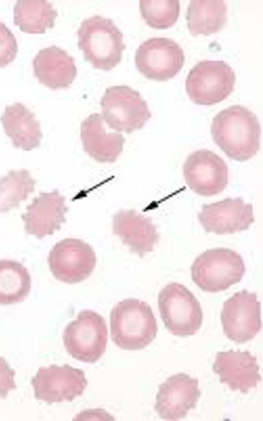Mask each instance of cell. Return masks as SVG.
Listing matches in <instances>:
<instances>
[{
	"label": "cell",
	"mask_w": 263,
	"mask_h": 421,
	"mask_svg": "<svg viewBox=\"0 0 263 421\" xmlns=\"http://www.w3.org/2000/svg\"><path fill=\"white\" fill-rule=\"evenodd\" d=\"M158 305L165 328L181 337L194 335L202 324L200 302L185 286L176 282L167 284L159 292Z\"/></svg>",
	"instance_id": "cell-5"
},
{
	"label": "cell",
	"mask_w": 263,
	"mask_h": 421,
	"mask_svg": "<svg viewBox=\"0 0 263 421\" xmlns=\"http://www.w3.org/2000/svg\"><path fill=\"white\" fill-rule=\"evenodd\" d=\"M223 1H190L186 15L191 34L208 35L222 29L227 21Z\"/></svg>",
	"instance_id": "cell-22"
},
{
	"label": "cell",
	"mask_w": 263,
	"mask_h": 421,
	"mask_svg": "<svg viewBox=\"0 0 263 421\" xmlns=\"http://www.w3.org/2000/svg\"><path fill=\"white\" fill-rule=\"evenodd\" d=\"M211 133L215 143L233 160H248L259 149V122L243 106L233 105L218 113L213 119Z\"/></svg>",
	"instance_id": "cell-1"
},
{
	"label": "cell",
	"mask_w": 263,
	"mask_h": 421,
	"mask_svg": "<svg viewBox=\"0 0 263 421\" xmlns=\"http://www.w3.org/2000/svg\"><path fill=\"white\" fill-rule=\"evenodd\" d=\"M17 51V43L13 33L0 21V68L12 62Z\"/></svg>",
	"instance_id": "cell-27"
},
{
	"label": "cell",
	"mask_w": 263,
	"mask_h": 421,
	"mask_svg": "<svg viewBox=\"0 0 263 421\" xmlns=\"http://www.w3.org/2000/svg\"><path fill=\"white\" fill-rule=\"evenodd\" d=\"M198 218L206 232L217 234L246 230L254 222L252 205L240 197L203 204Z\"/></svg>",
	"instance_id": "cell-15"
},
{
	"label": "cell",
	"mask_w": 263,
	"mask_h": 421,
	"mask_svg": "<svg viewBox=\"0 0 263 421\" xmlns=\"http://www.w3.org/2000/svg\"><path fill=\"white\" fill-rule=\"evenodd\" d=\"M36 180L25 169L10 170L0 178V212L19 206L34 191Z\"/></svg>",
	"instance_id": "cell-25"
},
{
	"label": "cell",
	"mask_w": 263,
	"mask_h": 421,
	"mask_svg": "<svg viewBox=\"0 0 263 421\" xmlns=\"http://www.w3.org/2000/svg\"><path fill=\"white\" fill-rule=\"evenodd\" d=\"M31 277L27 269L13 260H0V305L23 302L31 289Z\"/></svg>",
	"instance_id": "cell-24"
},
{
	"label": "cell",
	"mask_w": 263,
	"mask_h": 421,
	"mask_svg": "<svg viewBox=\"0 0 263 421\" xmlns=\"http://www.w3.org/2000/svg\"><path fill=\"white\" fill-rule=\"evenodd\" d=\"M62 337L66 351L73 358L95 363L106 351L108 340L106 321L93 310H83L67 325Z\"/></svg>",
	"instance_id": "cell-7"
},
{
	"label": "cell",
	"mask_w": 263,
	"mask_h": 421,
	"mask_svg": "<svg viewBox=\"0 0 263 421\" xmlns=\"http://www.w3.org/2000/svg\"><path fill=\"white\" fill-rule=\"evenodd\" d=\"M68 210L65 198L58 189L40 192L22 215L26 232L39 239L52 234L65 222Z\"/></svg>",
	"instance_id": "cell-16"
},
{
	"label": "cell",
	"mask_w": 263,
	"mask_h": 421,
	"mask_svg": "<svg viewBox=\"0 0 263 421\" xmlns=\"http://www.w3.org/2000/svg\"><path fill=\"white\" fill-rule=\"evenodd\" d=\"M259 368L257 357L249 351L233 350L217 353L212 367L213 372L219 375L220 382L228 385L231 390H239L243 394L256 388L261 381Z\"/></svg>",
	"instance_id": "cell-18"
},
{
	"label": "cell",
	"mask_w": 263,
	"mask_h": 421,
	"mask_svg": "<svg viewBox=\"0 0 263 421\" xmlns=\"http://www.w3.org/2000/svg\"><path fill=\"white\" fill-rule=\"evenodd\" d=\"M158 329L152 309L144 301L124 299L111 310L110 337L123 350L143 349L155 339Z\"/></svg>",
	"instance_id": "cell-2"
},
{
	"label": "cell",
	"mask_w": 263,
	"mask_h": 421,
	"mask_svg": "<svg viewBox=\"0 0 263 421\" xmlns=\"http://www.w3.org/2000/svg\"><path fill=\"white\" fill-rule=\"evenodd\" d=\"M14 25L29 34H43L52 28L57 11L46 1H17L14 7Z\"/></svg>",
	"instance_id": "cell-23"
},
{
	"label": "cell",
	"mask_w": 263,
	"mask_h": 421,
	"mask_svg": "<svg viewBox=\"0 0 263 421\" xmlns=\"http://www.w3.org/2000/svg\"><path fill=\"white\" fill-rule=\"evenodd\" d=\"M34 397L48 404L71 401L83 394L87 385L85 374L81 369L68 364L58 366L51 364L48 368L41 367L32 378Z\"/></svg>",
	"instance_id": "cell-12"
},
{
	"label": "cell",
	"mask_w": 263,
	"mask_h": 421,
	"mask_svg": "<svg viewBox=\"0 0 263 421\" xmlns=\"http://www.w3.org/2000/svg\"><path fill=\"white\" fill-rule=\"evenodd\" d=\"M96 261L91 246L74 238L65 239L56 243L48 257L49 269L54 278L68 284L79 283L89 277Z\"/></svg>",
	"instance_id": "cell-10"
},
{
	"label": "cell",
	"mask_w": 263,
	"mask_h": 421,
	"mask_svg": "<svg viewBox=\"0 0 263 421\" xmlns=\"http://www.w3.org/2000/svg\"><path fill=\"white\" fill-rule=\"evenodd\" d=\"M260 302L257 294L243 289L223 304L221 321L224 334L236 343L252 339L261 328Z\"/></svg>",
	"instance_id": "cell-11"
},
{
	"label": "cell",
	"mask_w": 263,
	"mask_h": 421,
	"mask_svg": "<svg viewBox=\"0 0 263 421\" xmlns=\"http://www.w3.org/2000/svg\"><path fill=\"white\" fill-rule=\"evenodd\" d=\"M32 66L39 83L53 90L69 87L77 74L73 58L55 45L40 50Z\"/></svg>",
	"instance_id": "cell-20"
},
{
	"label": "cell",
	"mask_w": 263,
	"mask_h": 421,
	"mask_svg": "<svg viewBox=\"0 0 263 421\" xmlns=\"http://www.w3.org/2000/svg\"><path fill=\"white\" fill-rule=\"evenodd\" d=\"M105 123L100 113H93L81 123L80 137L84 151L96 161L102 163L115 162L122 153L125 138Z\"/></svg>",
	"instance_id": "cell-17"
},
{
	"label": "cell",
	"mask_w": 263,
	"mask_h": 421,
	"mask_svg": "<svg viewBox=\"0 0 263 421\" xmlns=\"http://www.w3.org/2000/svg\"><path fill=\"white\" fill-rule=\"evenodd\" d=\"M112 232L131 252L142 258L154 250L159 234L149 217H146L134 209H121L112 218Z\"/></svg>",
	"instance_id": "cell-19"
},
{
	"label": "cell",
	"mask_w": 263,
	"mask_h": 421,
	"mask_svg": "<svg viewBox=\"0 0 263 421\" xmlns=\"http://www.w3.org/2000/svg\"><path fill=\"white\" fill-rule=\"evenodd\" d=\"M200 395L197 378L184 373L172 375L159 386L154 410L163 419H182L196 407Z\"/></svg>",
	"instance_id": "cell-14"
},
{
	"label": "cell",
	"mask_w": 263,
	"mask_h": 421,
	"mask_svg": "<svg viewBox=\"0 0 263 421\" xmlns=\"http://www.w3.org/2000/svg\"><path fill=\"white\" fill-rule=\"evenodd\" d=\"M100 105L107 126L121 133L130 134L141 129L152 116L140 93L126 85L107 88Z\"/></svg>",
	"instance_id": "cell-6"
},
{
	"label": "cell",
	"mask_w": 263,
	"mask_h": 421,
	"mask_svg": "<svg viewBox=\"0 0 263 421\" xmlns=\"http://www.w3.org/2000/svg\"><path fill=\"white\" fill-rule=\"evenodd\" d=\"M136 66L146 78L165 81L182 68L185 57L179 45L167 38H151L141 43L135 57Z\"/></svg>",
	"instance_id": "cell-9"
},
{
	"label": "cell",
	"mask_w": 263,
	"mask_h": 421,
	"mask_svg": "<svg viewBox=\"0 0 263 421\" xmlns=\"http://www.w3.org/2000/svg\"><path fill=\"white\" fill-rule=\"evenodd\" d=\"M234 71L222 60H203L189 71L185 88L190 100L196 104L211 105L226 99L234 90Z\"/></svg>",
	"instance_id": "cell-8"
},
{
	"label": "cell",
	"mask_w": 263,
	"mask_h": 421,
	"mask_svg": "<svg viewBox=\"0 0 263 421\" xmlns=\"http://www.w3.org/2000/svg\"><path fill=\"white\" fill-rule=\"evenodd\" d=\"M77 33L79 49L95 68L109 70L121 62L125 45L112 20L96 15L84 20Z\"/></svg>",
	"instance_id": "cell-3"
},
{
	"label": "cell",
	"mask_w": 263,
	"mask_h": 421,
	"mask_svg": "<svg viewBox=\"0 0 263 421\" xmlns=\"http://www.w3.org/2000/svg\"><path fill=\"white\" fill-rule=\"evenodd\" d=\"M183 173L189 187L203 196L217 195L228 184V168L213 152L201 149L191 153L183 166Z\"/></svg>",
	"instance_id": "cell-13"
},
{
	"label": "cell",
	"mask_w": 263,
	"mask_h": 421,
	"mask_svg": "<svg viewBox=\"0 0 263 421\" xmlns=\"http://www.w3.org/2000/svg\"><path fill=\"white\" fill-rule=\"evenodd\" d=\"M15 372L4 358L0 357V397L5 399L9 392L16 388L14 380Z\"/></svg>",
	"instance_id": "cell-28"
},
{
	"label": "cell",
	"mask_w": 263,
	"mask_h": 421,
	"mask_svg": "<svg viewBox=\"0 0 263 421\" xmlns=\"http://www.w3.org/2000/svg\"><path fill=\"white\" fill-rule=\"evenodd\" d=\"M141 16L151 27L165 29L173 26L180 13L178 0L147 1L139 2Z\"/></svg>",
	"instance_id": "cell-26"
},
{
	"label": "cell",
	"mask_w": 263,
	"mask_h": 421,
	"mask_svg": "<svg viewBox=\"0 0 263 421\" xmlns=\"http://www.w3.org/2000/svg\"><path fill=\"white\" fill-rule=\"evenodd\" d=\"M193 282L203 291L217 292L239 282L246 271L241 256L227 248L208 249L199 254L191 267Z\"/></svg>",
	"instance_id": "cell-4"
},
{
	"label": "cell",
	"mask_w": 263,
	"mask_h": 421,
	"mask_svg": "<svg viewBox=\"0 0 263 421\" xmlns=\"http://www.w3.org/2000/svg\"><path fill=\"white\" fill-rule=\"evenodd\" d=\"M0 119L5 134L15 148L29 151L40 146L42 137L40 123L22 103L6 106Z\"/></svg>",
	"instance_id": "cell-21"
}]
</instances>
